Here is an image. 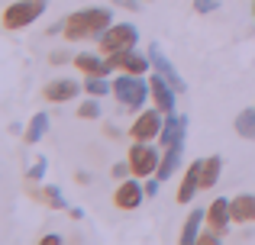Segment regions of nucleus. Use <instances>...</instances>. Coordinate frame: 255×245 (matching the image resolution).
<instances>
[{"mask_svg": "<svg viewBox=\"0 0 255 245\" xmlns=\"http://www.w3.org/2000/svg\"><path fill=\"white\" fill-rule=\"evenodd\" d=\"M113 26L110 6H87L65 19V39L68 42H84V39H100Z\"/></svg>", "mask_w": 255, "mask_h": 245, "instance_id": "obj_1", "label": "nucleus"}, {"mask_svg": "<svg viewBox=\"0 0 255 245\" xmlns=\"http://www.w3.org/2000/svg\"><path fill=\"white\" fill-rule=\"evenodd\" d=\"M149 94H152L149 84H145L139 75H129V71H126L123 78H117V81H113V97H117L123 107H129V110H139Z\"/></svg>", "mask_w": 255, "mask_h": 245, "instance_id": "obj_2", "label": "nucleus"}, {"mask_svg": "<svg viewBox=\"0 0 255 245\" xmlns=\"http://www.w3.org/2000/svg\"><path fill=\"white\" fill-rule=\"evenodd\" d=\"M45 10V0H16L3 10V29H23V26L36 23Z\"/></svg>", "mask_w": 255, "mask_h": 245, "instance_id": "obj_3", "label": "nucleus"}, {"mask_svg": "<svg viewBox=\"0 0 255 245\" xmlns=\"http://www.w3.org/2000/svg\"><path fill=\"white\" fill-rule=\"evenodd\" d=\"M136 42H139V29L132 23H113L110 29L100 36V49H104L107 55L123 52V49H136Z\"/></svg>", "mask_w": 255, "mask_h": 245, "instance_id": "obj_4", "label": "nucleus"}, {"mask_svg": "<svg viewBox=\"0 0 255 245\" xmlns=\"http://www.w3.org/2000/svg\"><path fill=\"white\" fill-rule=\"evenodd\" d=\"M129 164H132V174L136 177H149V174H155L158 164H162V152L149 142H136L129 149Z\"/></svg>", "mask_w": 255, "mask_h": 245, "instance_id": "obj_5", "label": "nucleus"}, {"mask_svg": "<svg viewBox=\"0 0 255 245\" xmlns=\"http://www.w3.org/2000/svg\"><path fill=\"white\" fill-rule=\"evenodd\" d=\"M162 126H165V113L158 107L145 110V113H139V120L129 126V136L136 139V142H155L158 136H162Z\"/></svg>", "mask_w": 255, "mask_h": 245, "instance_id": "obj_6", "label": "nucleus"}, {"mask_svg": "<svg viewBox=\"0 0 255 245\" xmlns=\"http://www.w3.org/2000/svg\"><path fill=\"white\" fill-rule=\"evenodd\" d=\"M149 58H152V68H155V75H162V78L171 84L174 90H181V94H184V90H187V84H184V78L178 75V68H174V65L168 62V55L162 52V45H155V42H152V45H149Z\"/></svg>", "mask_w": 255, "mask_h": 245, "instance_id": "obj_7", "label": "nucleus"}, {"mask_svg": "<svg viewBox=\"0 0 255 245\" xmlns=\"http://www.w3.org/2000/svg\"><path fill=\"white\" fill-rule=\"evenodd\" d=\"M107 62H110L113 68H120V71H129V75H145V68L152 65V58L139 55L136 49H123V52H113Z\"/></svg>", "mask_w": 255, "mask_h": 245, "instance_id": "obj_8", "label": "nucleus"}, {"mask_svg": "<svg viewBox=\"0 0 255 245\" xmlns=\"http://www.w3.org/2000/svg\"><path fill=\"white\" fill-rule=\"evenodd\" d=\"M200 171H204V158H197V162L187 164L184 177H181V187H178V203H191L194 194L200 190Z\"/></svg>", "mask_w": 255, "mask_h": 245, "instance_id": "obj_9", "label": "nucleus"}, {"mask_svg": "<svg viewBox=\"0 0 255 245\" xmlns=\"http://www.w3.org/2000/svg\"><path fill=\"white\" fill-rule=\"evenodd\" d=\"M142 197H145V187H142L139 181H132V177H129V181H123V184L117 187L113 203H117L120 210H136L139 203H142Z\"/></svg>", "mask_w": 255, "mask_h": 245, "instance_id": "obj_10", "label": "nucleus"}, {"mask_svg": "<svg viewBox=\"0 0 255 245\" xmlns=\"http://www.w3.org/2000/svg\"><path fill=\"white\" fill-rule=\"evenodd\" d=\"M149 90H152V100H155V107L162 110L165 116L171 113L174 110V94H178V90L171 87L168 81H165L162 75H152V81H149Z\"/></svg>", "mask_w": 255, "mask_h": 245, "instance_id": "obj_11", "label": "nucleus"}, {"mask_svg": "<svg viewBox=\"0 0 255 245\" xmlns=\"http://www.w3.org/2000/svg\"><path fill=\"white\" fill-rule=\"evenodd\" d=\"M233 223V200H226V197H217V200L210 203V210H207V226L217 229V233H226V226Z\"/></svg>", "mask_w": 255, "mask_h": 245, "instance_id": "obj_12", "label": "nucleus"}, {"mask_svg": "<svg viewBox=\"0 0 255 245\" xmlns=\"http://www.w3.org/2000/svg\"><path fill=\"white\" fill-rule=\"evenodd\" d=\"M78 81H71V78H62V81H52V84H45L42 87V97L49 103H65V100H75L78 97Z\"/></svg>", "mask_w": 255, "mask_h": 245, "instance_id": "obj_13", "label": "nucleus"}, {"mask_svg": "<svg viewBox=\"0 0 255 245\" xmlns=\"http://www.w3.org/2000/svg\"><path fill=\"white\" fill-rule=\"evenodd\" d=\"M184 132H187V116L168 113V116H165V126H162V136H158V149H168L171 142L184 139Z\"/></svg>", "mask_w": 255, "mask_h": 245, "instance_id": "obj_14", "label": "nucleus"}, {"mask_svg": "<svg viewBox=\"0 0 255 245\" xmlns=\"http://www.w3.org/2000/svg\"><path fill=\"white\" fill-rule=\"evenodd\" d=\"M165 155H162V164H158V171H155V177L158 181H168V177L178 171V162H181V152H184V139H178V142H171L168 149H162Z\"/></svg>", "mask_w": 255, "mask_h": 245, "instance_id": "obj_15", "label": "nucleus"}, {"mask_svg": "<svg viewBox=\"0 0 255 245\" xmlns=\"http://www.w3.org/2000/svg\"><path fill=\"white\" fill-rule=\"evenodd\" d=\"M75 68L81 71V75H110L113 71V65L110 62H104V58H97V55H91V52H81V55H75Z\"/></svg>", "mask_w": 255, "mask_h": 245, "instance_id": "obj_16", "label": "nucleus"}, {"mask_svg": "<svg viewBox=\"0 0 255 245\" xmlns=\"http://www.w3.org/2000/svg\"><path fill=\"white\" fill-rule=\"evenodd\" d=\"M255 220V194L233 197V223H252Z\"/></svg>", "mask_w": 255, "mask_h": 245, "instance_id": "obj_17", "label": "nucleus"}, {"mask_svg": "<svg viewBox=\"0 0 255 245\" xmlns=\"http://www.w3.org/2000/svg\"><path fill=\"white\" fill-rule=\"evenodd\" d=\"M204 210H191V216H187V223H184V229H181V236H178V242L181 245H194L200 239V233H204Z\"/></svg>", "mask_w": 255, "mask_h": 245, "instance_id": "obj_18", "label": "nucleus"}, {"mask_svg": "<svg viewBox=\"0 0 255 245\" xmlns=\"http://www.w3.org/2000/svg\"><path fill=\"white\" fill-rule=\"evenodd\" d=\"M220 171H223V158H220V155L204 158V171H200V190L213 187V184L220 181Z\"/></svg>", "mask_w": 255, "mask_h": 245, "instance_id": "obj_19", "label": "nucleus"}, {"mask_svg": "<svg viewBox=\"0 0 255 245\" xmlns=\"http://www.w3.org/2000/svg\"><path fill=\"white\" fill-rule=\"evenodd\" d=\"M45 132H49V116H45V113H36V116L29 120V129H26V142L36 145L39 139L45 136Z\"/></svg>", "mask_w": 255, "mask_h": 245, "instance_id": "obj_20", "label": "nucleus"}, {"mask_svg": "<svg viewBox=\"0 0 255 245\" xmlns=\"http://www.w3.org/2000/svg\"><path fill=\"white\" fill-rule=\"evenodd\" d=\"M236 132L243 139H255V107L243 110V113L236 116Z\"/></svg>", "mask_w": 255, "mask_h": 245, "instance_id": "obj_21", "label": "nucleus"}, {"mask_svg": "<svg viewBox=\"0 0 255 245\" xmlns=\"http://www.w3.org/2000/svg\"><path fill=\"white\" fill-rule=\"evenodd\" d=\"M84 90H87V94H94V97H107V94L113 90V84H107L104 75H91V78L84 81Z\"/></svg>", "mask_w": 255, "mask_h": 245, "instance_id": "obj_22", "label": "nucleus"}, {"mask_svg": "<svg viewBox=\"0 0 255 245\" xmlns=\"http://www.w3.org/2000/svg\"><path fill=\"white\" fill-rule=\"evenodd\" d=\"M36 197L49 200V207H55V210H68V203H65V197H62V190H58V187H45L42 194L36 190Z\"/></svg>", "mask_w": 255, "mask_h": 245, "instance_id": "obj_23", "label": "nucleus"}, {"mask_svg": "<svg viewBox=\"0 0 255 245\" xmlns=\"http://www.w3.org/2000/svg\"><path fill=\"white\" fill-rule=\"evenodd\" d=\"M78 116H81V120H97L100 116V103L97 100H84L81 107H78Z\"/></svg>", "mask_w": 255, "mask_h": 245, "instance_id": "obj_24", "label": "nucleus"}, {"mask_svg": "<svg viewBox=\"0 0 255 245\" xmlns=\"http://www.w3.org/2000/svg\"><path fill=\"white\" fill-rule=\"evenodd\" d=\"M42 174H45V158H39V162L26 171V181H29V184H39V181H42Z\"/></svg>", "mask_w": 255, "mask_h": 245, "instance_id": "obj_25", "label": "nucleus"}, {"mask_svg": "<svg viewBox=\"0 0 255 245\" xmlns=\"http://www.w3.org/2000/svg\"><path fill=\"white\" fill-rule=\"evenodd\" d=\"M220 6V0H194V10L197 13H210V10H217Z\"/></svg>", "mask_w": 255, "mask_h": 245, "instance_id": "obj_26", "label": "nucleus"}, {"mask_svg": "<svg viewBox=\"0 0 255 245\" xmlns=\"http://www.w3.org/2000/svg\"><path fill=\"white\" fill-rule=\"evenodd\" d=\"M129 171H132V164H129V162L113 164V177H123V181H126V174H129Z\"/></svg>", "mask_w": 255, "mask_h": 245, "instance_id": "obj_27", "label": "nucleus"}, {"mask_svg": "<svg viewBox=\"0 0 255 245\" xmlns=\"http://www.w3.org/2000/svg\"><path fill=\"white\" fill-rule=\"evenodd\" d=\"M158 184H162V181H158V177H152V181L145 184V194H149V197H155V194H158Z\"/></svg>", "mask_w": 255, "mask_h": 245, "instance_id": "obj_28", "label": "nucleus"}, {"mask_svg": "<svg viewBox=\"0 0 255 245\" xmlns=\"http://www.w3.org/2000/svg\"><path fill=\"white\" fill-rule=\"evenodd\" d=\"M120 6H129V10H139V0H117Z\"/></svg>", "mask_w": 255, "mask_h": 245, "instance_id": "obj_29", "label": "nucleus"}, {"mask_svg": "<svg viewBox=\"0 0 255 245\" xmlns=\"http://www.w3.org/2000/svg\"><path fill=\"white\" fill-rule=\"evenodd\" d=\"M252 10H255V3H252Z\"/></svg>", "mask_w": 255, "mask_h": 245, "instance_id": "obj_30", "label": "nucleus"}]
</instances>
